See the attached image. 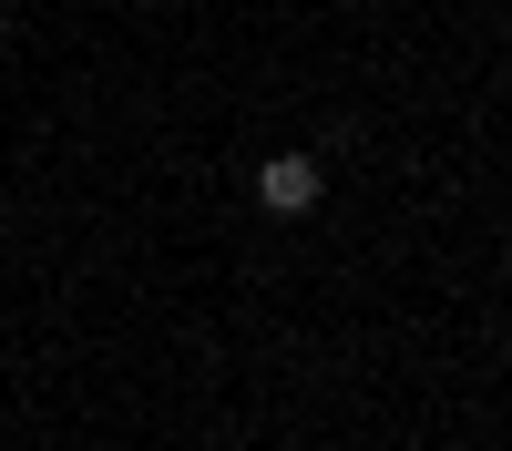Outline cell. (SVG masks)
Returning a JSON list of instances; mask_svg holds the SVG:
<instances>
[{
    "mask_svg": "<svg viewBox=\"0 0 512 451\" xmlns=\"http://www.w3.org/2000/svg\"><path fill=\"white\" fill-rule=\"evenodd\" d=\"M256 195H267L277 216H308V205H318V164H308V154H277L267 175H256Z\"/></svg>",
    "mask_w": 512,
    "mask_h": 451,
    "instance_id": "6da1fadb",
    "label": "cell"
}]
</instances>
